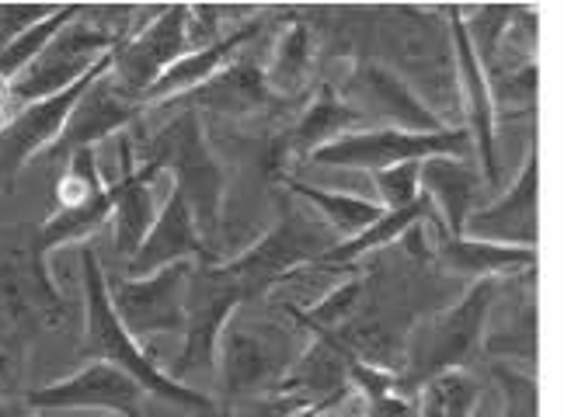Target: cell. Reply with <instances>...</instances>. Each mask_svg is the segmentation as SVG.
I'll use <instances>...</instances> for the list:
<instances>
[{"mask_svg":"<svg viewBox=\"0 0 564 417\" xmlns=\"http://www.w3.org/2000/svg\"><path fill=\"white\" fill-rule=\"evenodd\" d=\"M80 289H84V334H80L84 355L91 362H112V365L126 369L150 397L167 400L188 414L216 417V404L206 397V393L171 380L167 372L147 355L143 344L122 327L116 306H112V289H108L101 257L91 244H80Z\"/></svg>","mask_w":564,"mask_h":417,"instance_id":"obj_1","label":"cell"},{"mask_svg":"<svg viewBox=\"0 0 564 417\" xmlns=\"http://www.w3.org/2000/svg\"><path fill=\"white\" fill-rule=\"evenodd\" d=\"M498 289H502V278L470 282L457 303L415 323L398 365V389L404 397L415 400L432 380L446 376L453 369L477 365Z\"/></svg>","mask_w":564,"mask_h":417,"instance_id":"obj_2","label":"cell"},{"mask_svg":"<svg viewBox=\"0 0 564 417\" xmlns=\"http://www.w3.org/2000/svg\"><path fill=\"white\" fill-rule=\"evenodd\" d=\"M143 164H150L154 171H167L171 178H175V191L185 195L206 244L216 240V233L224 227L227 174H224V164L216 161V153L203 133V119L195 108L178 112L147 143Z\"/></svg>","mask_w":564,"mask_h":417,"instance_id":"obj_3","label":"cell"},{"mask_svg":"<svg viewBox=\"0 0 564 417\" xmlns=\"http://www.w3.org/2000/svg\"><path fill=\"white\" fill-rule=\"evenodd\" d=\"M338 244L341 240L335 237V230L324 223V219H314L307 202L303 206L286 202L272 223V230L258 240V244H251L245 254L224 261V265L241 282V289L251 303L258 296L275 293L293 272L314 265V261H321Z\"/></svg>","mask_w":564,"mask_h":417,"instance_id":"obj_4","label":"cell"},{"mask_svg":"<svg viewBox=\"0 0 564 417\" xmlns=\"http://www.w3.org/2000/svg\"><path fill=\"white\" fill-rule=\"evenodd\" d=\"M432 157H460L474 161V140L467 125L443 129V133H404V129H359V133L341 136L338 143L317 150L311 164L328 171H356V174H380L398 164H425ZM477 164V161H474Z\"/></svg>","mask_w":564,"mask_h":417,"instance_id":"obj_5","label":"cell"},{"mask_svg":"<svg viewBox=\"0 0 564 417\" xmlns=\"http://www.w3.org/2000/svg\"><path fill=\"white\" fill-rule=\"evenodd\" d=\"M307 348H300L293 331L275 323H245L234 320L220 338V380L227 400L254 397V393H272L286 383L293 365Z\"/></svg>","mask_w":564,"mask_h":417,"instance_id":"obj_6","label":"cell"},{"mask_svg":"<svg viewBox=\"0 0 564 417\" xmlns=\"http://www.w3.org/2000/svg\"><path fill=\"white\" fill-rule=\"evenodd\" d=\"M241 306H248V296L224 261L192 268L185 303V344L175 362V376H185V372L195 369H216V362H220V338Z\"/></svg>","mask_w":564,"mask_h":417,"instance_id":"obj_7","label":"cell"},{"mask_svg":"<svg viewBox=\"0 0 564 417\" xmlns=\"http://www.w3.org/2000/svg\"><path fill=\"white\" fill-rule=\"evenodd\" d=\"M338 95L349 101L366 122H380V129H404V133H443L449 129L422 95L383 59L362 56L349 63V74H341Z\"/></svg>","mask_w":564,"mask_h":417,"instance_id":"obj_8","label":"cell"},{"mask_svg":"<svg viewBox=\"0 0 564 417\" xmlns=\"http://www.w3.org/2000/svg\"><path fill=\"white\" fill-rule=\"evenodd\" d=\"M122 42L126 39L119 32L88 25V21L77 18L74 25L63 29L46 46V53L11 84V101L35 105V101H46L59 91H67L80 77H88L105 56H112Z\"/></svg>","mask_w":564,"mask_h":417,"instance_id":"obj_9","label":"cell"},{"mask_svg":"<svg viewBox=\"0 0 564 417\" xmlns=\"http://www.w3.org/2000/svg\"><path fill=\"white\" fill-rule=\"evenodd\" d=\"M112 63H116V53L105 56L88 77H80L67 91H59L46 101H35V105H21V112L11 116L8 129L0 133V191L14 185L18 174L32 164V157H42V153L59 140L77 101L91 91V84L98 77L112 70Z\"/></svg>","mask_w":564,"mask_h":417,"instance_id":"obj_10","label":"cell"},{"mask_svg":"<svg viewBox=\"0 0 564 417\" xmlns=\"http://www.w3.org/2000/svg\"><path fill=\"white\" fill-rule=\"evenodd\" d=\"M188 4L161 8L158 18L143 25L137 35H126V42L116 50L112 77L122 91L143 105V95L154 87L175 63L192 53L188 46Z\"/></svg>","mask_w":564,"mask_h":417,"instance_id":"obj_11","label":"cell"},{"mask_svg":"<svg viewBox=\"0 0 564 417\" xmlns=\"http://www.w3.org/2000/svg\"><path fill=\"white\" fill-rule=\"evenodd\" d=\"M195 265H171L150 278H119L112 289V306L122 327L137 341L185 331V303H188V278Z\"/></svg>","mask_w":564,"mask_h":417,"instance_id":"obj_12","label":"cell"},{"mask_svg":"<svg viewBox=\"0 0 564 417\" xmlns=\"http://www.w3.org/2000/svg\"><path fill=\"white\" fill-rule=\"evenodd\" d=\"M449 14V35H453V56H457V77L464 91V108H467V133L474 140V161L481 167L488 191L502 185V157H498V112L491 101L488 74L477 59L474 42L464 29V11L446 8Z\"/></svg>","mask_w":564,"mask_h":417,"instance_id":"obj_13","label":"cell"},{"mask_svg":"<svg viewBox=\"0 0 564 417\" xmlns=\"http://www.w3.org/2000/svg\"><path fill=\"white\" fill-rule=\"evenodd\" d=\"M150 393L129 376L126 369L112 362H88L74 376L39 386L29 393V407H53V410H108L122 417H143Z\"/></svg>","mask_w":564,"mask_h":417,"instance_id":"obj_14","label":"cell"},{"mask_svg":"<svg viewBox=\"0 0 564 417\" xmlns=\"http://www.w3.org/2000/svg\"><path fill=\"white\" fill-rule=\"evenodd\" d=\"M481 359L506 362L523 372L536 369V268L502 278L488 317Z\"/></svg>","mask_w":564,"mask_h":417,"instance_id":"obj_15","label":"cell"},{"mask_svg":"<svg viewBox=\"0 0 564 417\" xmlns=\"http://www.w3.org/2000/svg\"><path fill=\"white\" fill-rule=\"evenodd\" d=\"M536 185H540V164H536V140L527 146L523 164H519L516 182L502 191L491 206H481L464 227V237L488 240L498 248L516 251H536Z\"/></svg>","mask_w":564,"mask_h":417,"instance_id":"obj_16","label":"cell"},{"mask_svg":"<svg viewBox=\"0 0 564 417\" xmlns=\"http://www.w3.org/2000/svg\"><path fill=\"white\" fill-rule=\"evenodd\" d=\"M140 116H143V105L129 98L116 84L112 70H108L105 77L91 84V91L77 101L59 140L42 153V161H70L80 150H95L101 140L122 133L126 125H133Z\"/></svg>","mask_w":564,"mask_h":417,"instance_id":"obj_17","label":"cell"},{"mask_svg":"<svg viewBox=\"0 0 564 417\" xmlns=\"http://www.w3.org/2000/svg\"><path fill=\"white\" fill-rule=\"evenodd\" d=\"M192 261H199V265H216L220 257H216V251L199 233V223H195L185 195L171 191L154 219V227H150V233L143 240V248L126 265V278H150L161 268L192 265Z\"/></svg>","mask_w":564,"mask_h":417,"instance_id":"obj_18","label":"cell"},{"mask_svg":"<svg viewBox=\"0 0 564 417\" xmlns=\"http://www.w3.org/2000/svg\"><path fill=\"white\" fill-rule=\"evenodd\" d=\"M429 248L436 268L453 282H485V278H512L536 268V251L498 248L474 237H449L443 223L429 227Z\"/></svg>","mask_w":564,"mask_h":417,"instance_id":"obj_19","label":"cell"},{"mask_svg":"<svg viewBox=\"0 0 564 417\" xmlns=\"http://www.w3.org/2000/svg\"><path fill=\"white\" fill-rule=\"evenodd\" d=\"M119 182H112V195H116V212H112V237H116V254L122 257V265L137 257V251L143 248V240L150 233L158 219V206H154V178L161 171H154L150 164L137 167V157L129 143H122L119 153Z\"/></svg>","mask_w":564,"mask_h":417,"instance_id":"obj_20","label":"cell"},{"mask_svg":"<svg viewBox=\"0 0 564 417\" xmlns=\"http://www.w3.org/2000/svg\"><path fill=\"white\" fill-rule=\"evenodd\" d=\"M262 35V18H248L245 25H237L230 35H224L220 42H213L206 50H192L185 53L175 67H171L150 91L143 95V108L147 105H164V101H175V98H185L192 91H199L203 84H209L216 74H224L230 63L237 59L245 46Z\"/></svg>","mask_w":564,"mask_h":417,"instance_id":"obj_21","label":"cell"},{"mask_svg":"<svg viewBox=\"0 0 564 417\" xmlns=\"http://www.w3.org/2000/svg\"><path fill=\"white\" fill-rule=\"evenodd\" d=\"M422 191L436 206L449 237H464L467 219L477 212V199H485L488 182L481 167L460 157H432L422 164Z\"/></svg>","mask_w":564,"mask_h":417,"instance_id":"obj_22","label":"cell"},{"mask_svg":"<svg viewBox=\"0 0 564 417\" xmlns=\"http://www.w3.org/2000/svg\"><path fill=\"white\" fill-rule=\"evenodd\" d=\"M359 125H366V119L338 95V87L332 80H324L311 105L303 108L300 119L286 133V157L311 161L317 150L338 143L349 133H359Z\"/></svg>","mask_w":564,"mask_h":417,"instance_id":"obj_23","label":"cell"},{"mask_svg":"<svg viewBox=\"0 0 564 417\" xmlns=\"http://www.w3.org/2000/svg\"><path fill=\"white\" fill-rule=\"evenodd\" d=\"M185 101L195 112H199V108H213V112H224V116H251L282 98L269 91L265 67H258L254 59H234L224 74H216L199 91L185 95Z\"/></svg>","mask_w":564,"mask_h":417,"instance_id":"obj_24","label":"cell"},{"mask_svg":"<svg viewBox=\"0 0 564 417\" xmlns=\"http://www.w3.org/2000/svg\"><path fill=\"white\" fill-rule=\"evenodd\" d=\"M286 185L300 202L317 209V216L335 230L338 240H356L387 212L377 199H370V195H362V191L324 188V185H307V182H296V178H286Z\"/></svg>","mask_w":564,"mask_h":417,"instance_id":"obj_25","label":"cell"},{"mask_svg":"<svg viewBox=\"0 0 564 417\" xmlns=\"http://www.w3.org/2000/svg\"><path fill=\"white\" fill-rule=\"evenodd\" d=\"M314 59H317L314 29L303 18H293L290 29L275 39L272 56L265 63L269 91L282 101H293L296 95H303L311 84V74H314Z\"/></svg>","mask_w":564,"mask_h":417,"instance_id":"obj_26","label":"cell"},{"mask_svg":"<svg viewBox=\"0 0 564 417\" xmlns=\"http://www.w3.org/2000/svg\"><path fill=\"white\" fill-rule=\"evenodd\" d=\"M485 380L474 369H453L419 393V417H470Z\"/></svg>","mask_w":564,"mask_h":417,"instance_id":"obj_27","label":"cell"},{"mask_svg":"<svg viewBox=\"0 0 564 417\" xmlns=\"http://www.w3.org/2000/svg\"><path fill=\"white\" fill-rule=\"evenodd\" d=\"M84 11H88L84 4H63L56 14H50L46 21H39L35 29H29L25 35H18V39L11 42V46L0 50V77H8V80L14 84L42 53H46L50 42H53L63 29H67V25H74V21H77Z\"/></svg>","mask_w":564,"mask_h":417,"instance_id":"obj_28","label":"cell"},{"mask_svg":"<svg viewBox=\"0 0 564 417\" xmlns=\"http://www.w3.org/2000/svg\"><path fill=\"white\" fill-rule=\"evenodd\" d=\"M105 191H108V182L101 178V171H98L95 150H80L67 161V167H63V178L56 185V209L88 206V202L101 199Z\"/></svg>","mask_w":564,"mask_h":417,"instance_id":"obj_29","label":"cell"},{"mask_svg":"<svg viewBox=\"0 0 564 417\" xmlns=\"http://www.w3.org/2000/svg\"><path fill=\"white\" fill-rule=\"evenodd\" d=\"M377 202L383 209H408L422 199V164H398L373 174Z\"/></svg>","mask_w":564,"mask_h":417,"instance_id":"obj_30","label":"cell"},{"mask_svg":"<svg viewBox=\"0 0 564 417\" xmlns=\"http://www.w3.org/2000/svg\"><path fill=\"white\" fill-rule=\"evenodd\" d=\"M335 400V397H332ZM321 400L300 397V393L272 389V393H254V397H241L227 407V417H296L303 410L317 407Z\"/></svg>","mask_w":564,"mask_h":417,"instance_id":"obj_31","label":"cell"},{"mask_svg":"<svg viewBox=\"0 0 564 417\" xmlns=\"http://www.w3.org/2000/svg\"><path fill=\"white\" fill-rule=\"evenodd\" d=\"M59 8L63 4H0V50L11 46L18 35H25Z\"/></svg>","mask_w":564,"mask_h":417,"instance_id":"obj_32","label":"cell"},{"mask_svg":"<svg viewBox=\"0 0 564 417\" xmlns=\"http://www.w3.org/2000/svg\"><path fill=\"white\" fill-rule=\"evenodd\" d=\"M0 417H39V410L29 400H0Z\"/></svg>","mask_w":564,"mask_h":417,"instance_id":"obj_33","label":"cell"},{"mask_svg":"<svg viewBox=\"0 0 564 417\" xmlns=\"http://www.w3.org/2000/svg\"><path fill=\"white\" fill-rule=\"evenodd\" d=\"M0 105H11V80L0 77Z\"/></svg>","mask_w":564,"mask_h":417,"instance_id":"obj_34","label":"cell"},{"mask_svg":"<svg viewBox=\"0 0 564 417\" xmlns=\"http://www.w3.org/2000/svg\"><path fill=\"white\" fill-rule=\"evenodd\" d=\"M8 122H11V112H8V105H0V133L8 129Z\"/></svg>","mask_w":564,"mask_h":417,"instance_id":"obj_35","label":"cell"},{"mask_svg":"<svg viewBox=\"0 0 564 417\" xmlns=\"http://www.w3.org/2000/svg\"><path fill=\"white\" fill-rule=\"evenodd\" d=\"M8 376V351H0V380Z\"/></svg>","mask_w":564,"mask_h":417,"instance_id":"obj_36","label":"cell"},{"mask_svg":"<svg viewBox=\"0 0 564 417\" xmlns=\"http://www.w3.org/2000/svg\"><path fill=\"white\" fill-rule=\"evenodd\" d=\"M328 410H332V407H321V410H314L311 417H335V414H328Z\"/></svg>","mask_w":564,"mask_h":417,"instance_id":"obj_37","label":"cell"},{"mask_svg":"<svg viewBox=\"0 0 564 417\" xmlns=\"http://www.w3.org/2000/svg\"><path fill=\"white\" fill-rule=\"evenodd\" d=\"M401 417H419V397H415V407H411L408 414H401Z\"/></svg>","mask_w":564,"mask_h":417,"instance_id":"obj_38","label":"cell"},{"mask_svg":"<svg viewBox=\"0 0 564 417\" xmlns=\"http://www.w3.org/2000/svg\"><path fill=\"white\" fill-rule=\"evenodd\" d=\"M108 417H122V414H108Z\"/></svg>","mask_w":564,"mask_h":417,"instance_id":"obj_39","label":"cell"}]
</instances>
